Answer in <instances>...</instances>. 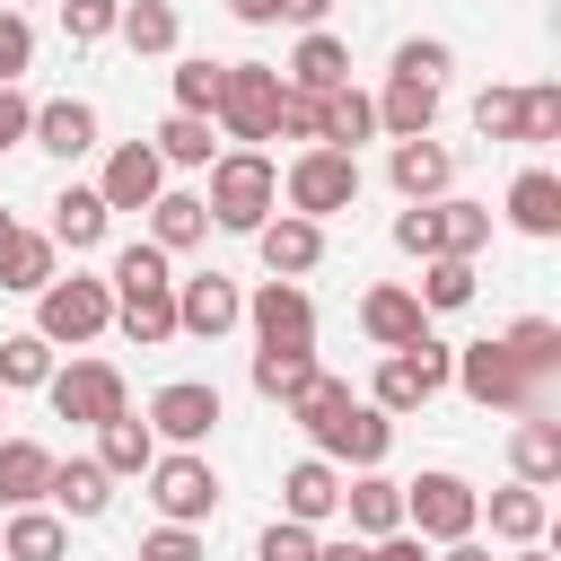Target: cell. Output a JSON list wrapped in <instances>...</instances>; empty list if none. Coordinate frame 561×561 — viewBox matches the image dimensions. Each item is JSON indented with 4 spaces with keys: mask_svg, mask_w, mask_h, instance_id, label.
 <instances>
[{
    "mask_svg": "<svg viewBox=\"0 0 561 561\" xmlns=\"http://www.w3.org/2000/svg\"><path fill=\"white\" fill-rule=\"evenodd\" d=\"M298 430H307V456H324V465H386V447H394V421L368 403V394H351L342 377H307L289 403H280Z\"/></svg>",
    "mask_w": 561,
    "mask_h": 561,
    "instance_id": "obj_1",
    "label": "cell"
},
{
    "mask_svg": "<svg viewBox=\"0 0 561 561\" xmlns=\"http://www.w3.org/2000/svg\"><path fill=\"white\" fill-rule=\"evenodd\" d=\"M105 289H114V324L140 342V351H158V342H175V263L140 237V245H123L114 254V272H105Z\"/></svg>",
    "mask_w": 561,
    "mask_h": 561,
    "instance_id": "obj_2",
    "label": "cell"
},
{
    "mask_svg": "<svg viewBox=\"0 0 561 561\" xmlns=\"http://www.w3.org/2000/svg\"><path fill=\"white\" fill-rule=\"evenodd\" d=\"M202 210H210V228L254 237V228L280 210V167H272L263 149H219V158H210V184H202Z\"/></svg>",
    "mask_w": 561,
    "mask_h": 561,
    "instance_id": "obj_3",
    "label": "cell"
},
{
    "mask_svg": "<svg viewBox=\"0 0 561 561\" xmlns=\"http://www.w3.org/2000/svg\"><path fill=\"white\" fill-rule=\"evenodd\" d=\"M280 96H289V79H280L272 61H228L210 123H219L237 149H263V140H280Z\"/></svg>",
    "mask_w": 561,
    "mask_h": 561,
    "instance_id": "obj_4",
    "label": "cell"
},
{
    "mask_svg": "<svg viewBox=\"0 0 561 561\" xmlns=\"http://www.w3.org/2000/svg\"><path fill=\"white\" fill-rule=\"evenodd\" d=\"M403 526H412L421 543H465V535H482V491H473L465 473L430 465V473L403 482Z\"/></svg>",
    "mask_w": 561,
    "mask_h": 561,
    "instance_id": "obj_5",
    "label": "cell"
},
{
    "mask_svg": "<svg viewBox=\"0 0 561 561\" xmlns=\"http://www.w3.org/2000/svg\"><path fill=\"white\" fill-rule=\"evenodd\" d=\"M280 202H289L298 219H316V228L342 219V210L359 202V158H351V149H324V140L298 149V158L280 167Z\"/></svg>",
    "mask_w": 561,
    "mask_h": 561,
    "instance_id": "obj_6",
    "label": "cell"
},
{
    "mask_svg": "<svg viewBox=\"0 0 561 561\" xmlns=\"http://www.w3.org/2000/svg\"><path fill=\"white\" fill-rule=\"evenodd\" d=\"M105 324H114V289H105L96 272H70V280L53 272V280L35 289V333H44L53 351H61V342H70V351H79V342H96Z\"/></svg>",
    "mask_w": 561,
    "mask_h": 561,
    "instance_id": "obj_7",
    "label": "cell"
},
{
    "mask_svg": "<svg viewBox=\"0 0 561 561\" xmlns=\"http://www.w3.org/2000/svg\"><path fill=\"white\" fill-rule=\"evenodd\" d=\"M447 368H456V351H447L438 333H421V342H403V351H386V359H377L368 403H377L386 421H403V412H421L430 394H447Z\"/></svg>",
    "mask_w": 561,
    "mask_h": 561,
    "instance_id": "obj_8",
    "label": "cell"
},
{
    "mask_svg": "<svg viewBox=\"0 0 561 561\" xmlns=\"http://www.w3.org/2000/svg\"><path fill=\"white\" fill-rule=\"evenodd\" d=\"M447 386H465L482 412H543V403H552V386H535V377L500 351V333H491V342H465L456 368H447Z\"/></svg>",
    "mask_w": 561,
    "mask_h": 561,
    "instance_id": "obj_9",
    "label": "cell"
},
{
    "mask_svg": "<svg viewBox=\"0 0 561 561\" xmlns=\"http://www.w3.org/2000/svg\"><path fill=\"white\" fill-rule=\"evenodd\" d=\"M44 403H53L61 421L105 430V421H123V412H131V386H123V368H114V359H70V368H53V377H44Z\"/></svg>",
    "mask_w": 561,
    "mask_h": 561,
    "instance_id": "obj_10",
    "label": "cell"
},
{
    "mask_svg": "<svg viewBox=\"0 0 561 561\" xmlns=\"http://www.w3.org/2000/svg\"><path fill=\"white\" fill-rule=\"evenodd\" d=\"M140 482H149V500H158L167 526H202V517L219 508V473H210L202 447H158V465H149Z\"/></svg>",
    "mask_w": 561,
    "mask_h": 561,
    "instance_id": "obj_11",
    "label": "cell"
},
{
    "mask_svg": "<svg viewBox=\"0 0 561 561\" xmlns=\"http://www.w3.org/2000/svg\"><path fill=\"white\" fill-rule=\"evenodd\" d=\"M245 324H254V351H307L316 342V298L298 280H263L245 298Z\"/></svg>",
    "mask_w": 561,
    "mask_h": 561,
    "instance_id": "obj_12",
    "label": "cell"
},
{
    "mask_svg": "<svg viewBox=\"0 0 561 561\" xmlns=\"http://www.w3.org/2000/svg\"><path fill=\"white\" fill-rule=\"evenodd\" d=\"M149 438H167V447H202L210 430H219V386H202V377H175V386H158L149 394Z\"/></svg>",
    "mask_w": 561,
    "mask_h": 561,
    "instance_id": "obj_13",
    "label": "cell"
},
{
    "mask_svg": "<svg viewBox=\"0 0 561 561\" xmlns=\"http://www.w3.org/2000/svg\"><path fill=\"white\" fill-rule=\"evenodd\" d=\"M237 324H245V289H237L228 272H193V280H175V333L219 342V333H237Z\"/></svg>",
    "mask_w": 561,
    "mask_h": 561,
    "instance_id": "obj_14",
    "label": "cell"
},
{
    "mask_svg": "<svg viewBox=\"0 0 561 561\" xmlns=\"http://www.w3.org/2000/svg\"><path fill=\"white\" fill-rule=\"evenodd\" d=\"M158 193H167V167H158L149 140H123V149L105 158V175H96V202H105V210H149Z\"/></svg>",
    "mask_w": 561,
    "mask_h": 561,
    "instance_id": "obj_15",
    "label": "cell"
},
{
    "mask_svg": "<svg viewBox=\"0 0 561 561\" xmlns=\"http://www.w3.org/2000/svg\"><path fill=\"white\" fill-rule=\"evenodd\" d=\"M254 254H263V272H272V280H298V272H316V263H324V228H316V219H298V210H272V219L254 228Z\"/></svg>",
    "mask_w": 561,
    "mask_h": 561,
    "instance_id": "obj_16",
    "label": "cell"
},
{
    "mask_svg": "<svg viewBox=\"0 0 561 561\" xmlns=\"http://www.w3.org/2000/svg\"><path fill=\"white\" fill-rule=\"evenodd\" d=\"M44 500H53V517L70 526H88V517H105L114 508V473L96 465V456H53V482H44Z\"/></svg>",
    "mask_w": 561,
    "mask_h": 561,
    "instance_id": "obj_17",
    "label": "cell"
},
{
    "mask_svg": "<svg viewBox=\"0 0 561 561\" xmlns=\"http://www.w3.org/2000/svg\"><path fill=\"white\" fill-rule=\"evenodd\" d=\"M359 333H368L377 351H403V342H421V333H430V307H421L403 280H377V289L359 298Z\"/></svg>",
    "mask_w": 561,
    "mask_h": 561,
    "instance_id": "obj_18",
    "label": "cell"
},
{
    "mask_svg": "<svg viewBox=\"0 0 561 561\" xmlns=\"http://www.w3.org/2000/svg\"><path fill=\"white\" fill-rule=\"evenodd\" d=\"M280 517H289V526H324V517H342V465L298 456V465L280 473Z\"/></svg>",
    "mask_w": 561,
    "mask_h": 561,
    "instance_id": "obj_19",
    "label": "cell"
},
{
    "mask_svg": "<svg viewBox=\"0 0 561 561\" xmlns=\"http://www.w3.org/2000/svg\"><path fill=\"white\" fill-rule=\"evenodd\" d=\"M280 79H289L298 96H333V88H351V44H342V35H324V26H307V35H298V53L280 61Z\"/></svg>",
    "mask_w": 561,
    "mask_h": 561,
    "instance_id": "obj_20",
    "label": "cell"
},
{
    "mask_svg": "<svg viewBox=\"0 0 561 561\" xmlns=\"http://www.w3.org/2000/svg\"><path fill=\"white\" fill-rule=\"evenodd\" d=\"M386 184H394L403 202H447V184H456V158H447V140H394V158H386Z\"/></svg>",
    "mask_w": 561,
    "mask_h": 561,
    "instance_id": "obj_21",
    "label": "cell"
},
{
    "mask_svg": "<svg viewBox=\"0 0 561 561\" xmlns=\"http://www.w3.org/2000/svg\"><path fill=\"white\" fill-rule=\"evenodd\" d=\"M26 140L70 167V158L96 149V105H88V96H53V105H35V131H26Z\"/></svg>",
    "mask_w": 561,
    "mask_h": 561,
    "instance_id": "obj_22",
    "label": "cell"
},
{
    "mask_svg": "<svg viewBox=\"0 0 561 561\" xmlns=\"http://www.w3.org/2000/svg\"><path fill=\"white\" fill-rule=\"evenodd\" d=\"M342 517H351V535H359V543L394 535V526H403V482H386L377 465H368V473H351V482H342Z\"/></svg>",
    "mask_w": 561,
    "mask_h": 561,
    "instance_id": "obj_23",
    "label": "cell"
},
{
    "mask_svg": "<svg viewBox=\"0 0 561 561\" xmlns=\"http://www.w3.org/2000/svg\"><path fill=\"white\" fill-rule=\"evenodd\" d=\"M368 105H377V131H386V140H430V123H438V88L394 79V70H386V88H377Z\"/></svg>",
    "mask_w": 561,
    "mask_h": 561,
    "instance_id": "obj_24",
    "label": "cell"
},
{
    "mask_svg": "<svg viewBox=\"0 0 561 561\" xmlns=\"http://www.w3.org/2000/svg\"><path fill=\"white\" fill-rule=\"evenodd\" d=\"M508 465H517V482H526V491H552V482H561V421L526 412V421L508 430Z\"/></svg>",
    "mask_w": 561,
    "mask_h": 561,
    "instance_id": "obj_25",
    "label": "cell"
},
{
    "mask_svg": "<svg viewBox=\"0 0 561 561\" xmlns=\"http://www.w3.org/2000/svg\"><path fill=\"white\" fill-rule=\"evenodd\" d=\"M482 517H491V543H543V526H552V500L543 491H526V482H508V491H491L482 500Z\"/></svg>",
    "mask_w": 561,
    "mask_h": 561,
    "instance_id": "obj_26",
    "label": "cell"
},
{
    "mask_svg": "<svg viewBox=\"0 0 561 561\" xmlns=\"http://www.w3.org/2000/svg\"><path fill=\"white\" fill-rule=\"evenodd\" d=\"M53 447L44 438H0V508H44Z\"/></svg>",
    "mask_w": 561,
    "mask_h": 561,
    "instance_id": "obj_27",
    "label": "cell"
},
{
    "mask_svg": "<svg viewBox=\"0 0 561 561\" xmlns=\"http://www.w3.org/2000/svg\"><path fill=\"white\" fill-rule=\"evenodd\" d=\"M508 228L517 237H561V175L552 167H526L508 184Z\"/></svg>",
    "mask_w": 561,
    "mask_h": 561,
    "instance_id": "obj_28",
    "label": "cell"
},
{
    "mask_svg": "<svg viewBox=\"0 0 561 561\" xmlns=\"http://www.w3.org/2000/svg\"><path fill=\"white\" fill-rule=\"evenodd\" d=\"M105 228H114V210L96 202V184H70L61 202H53V245H70V254H88V245H105Z\"/></svg>",
    "mask_w": 561,
    "mask_h": 561,
    "instance_id": "obj_29",
    "label": "cell"
},
{
    "mask_svg": "<svg viewBox=\"0 0 561 561\" xmlns=\"http://www.w3.org/2000/svg\"><path fill=\"white\" fill-rule=\"evenodd\" d=\"M202 237H210L202 193H158V202H149V245H158V254H193Z\"/></svg>",
    "mask_w": 561,
    "mask_h": 561,
    "instance_id": "obj_30",
    "label": "cell"
},
{
    "mask_svg": "<svg viewBox=\"0 0 561 561\" xmlns=\"http://www.w3.org/2000/svg\"><path fill=\"white\" fill-rule=\"evenodd\" d=\"M500 351H508L535 386H561V324H552V316H517V324L500 333Z\"/></svg>",
    "mask_w": 561,
    "mask_h": 561,
    "instance_id": "obj_31",
    "label": "cell"
},
{
    "mask_svg": "<svg viewBox=\"0 0 561 561\" xmlns=\"http://www.w3.org/2000/svg\"><path fill=\"white\" fill-rule=\"evenodd\" d=\"M70 552V526L53 517V508H9V526H0V561H61Z\"/></svg>",
    "mask_w": 561,
    "mask_h": 561,
    "instance_id": "obj_32",
    "label": "cell"
},
{
    "mask_svg": "<svg viewBox=\"0 0 561 561\" xmlns=\"http://www.w3.org/2000/svg\"><path fill=\"white\" fill-rule=\"evenodd\" d=\"M96 465H105L114 482H131V473H149V465H158V438H149V421H140V412H123V421H105V430H96Z\"/></svg>",
    "mask_w": 561,
    "mask_h": 561,
    "instance_id": "obj_33",
    "label": "cell"
},
{
    "mask_svg": "<svg viewBox=\"0 0 561 561\" xmlns=\"http://www.w3.org/2000/svg\"><path fill=\"white\" fill-rule=\"evenodd\" d=\"M53 272H61V245H53L44 228H18V237H9V254H0V289L35 298V289H44Z\"/></svg>",
    "mask_w": 561,
    "mask_h": 561,
    "instance_id": "obj_34",
    "label": "cell"
},
{
    "mask_svg": "<svg viewBox=\"0 0 561 561\" xmlns=\"http://www.w3.org/2000/svg\"><path fill=\"white\" fill-rule=\"evenodd\" d=\"M412 298H421L430 316L473 307V263H465V254H430V263H421V280H412Z\"/></svg>",
    "mask_w": 561,
    "mask_h": 561,
    "instance_id": "obj_35",
    "label": "cell"
},
{
    "mask_svg": "<svg viewBox=\"0 0 561 561\" xmlns=\"http://www.w3.org/2000/svg\"><path fill=\"white\" fill-rule=\"evenodd\" d=\"M114 35L131 44V53H175V0H123V18H114Z\"/></svg>",
    "mask_w": 561,
    "mask_h": 561,
    "instance_id": "obj_36",
    "label": "cell"
},
{
    "mask_svg": "<svg viewBox=\"0 0 561 561\" xmlns=\"http://www.w3.org/2000/svg\"><path fill=\"white\" fill-rule=\"evenodd\" d=\"M359 140H377L368 88H333V96H324V149H351V158H359Z\"/></svg>",
    "mask_w": 561,
    "mask_h": 561,
    "instance_id": "obj_37",
    "label": "cell"
},
{
    "mask_svg": "<svg viewBox=\"0 0 561 561\" xmlns=\"http://www.w3.org/2000/svg\"><path fill=\"white\" fill-rule=\"evenodd\" d=\"M61 359H53V342L26 324V333H0V394H18V386H44Z\"/></svg>",
    "mask_w": 561,
    "mask_h": 561,
    "instance_id": "obj_38",
    "label": "cell"
},
{
    "mask_svg": "<svg viewBox=\"0 0 561 561\" xmlns=\"http://www.w3.org/2000/svg\"><path fill=\"white\" fill-rule=\"evenodd\" d=\"M149 149H158V167H210V158H219L202 114H167V123L149 131Z\"/></svg>",
    "mask_w": 561,
    "mask_h": 561,
    "instance_id": "obj_39",
    "label": "cell"
},
{
    "mask_svg": "<svg viewBox=\"0 0 561 561\" xmlns=\"http://www.w3.org/2000/svg\"><path fill=\"white\" fill-rule=\"evenodd\" d=\"M482 245H491V202H456V193H447V202H438V254H465V263H473Z\"/></svg>",
    "mask_w": 561,
    "mask_h": 561,
    "instance_id": "obj_40",
    "label": "cell"
},
{
    "mask_svg": "<svg viewBox=\"0 0 561 561\" xmlns=\"http://www.w3.org/2000/svg\"><path fill=\"white\" fill-rule=\"evenodd\" d=\"M307 377H324V368H316V342H307V351H254V394H263V403H289Z\"/></svg>",
    "mask_w": 561,
    "mask_h": 561,
    "instance_id": "obj_41",
    "label": "cell"
},
{
    "mask_svg": "<svg viewBox=\"0 0 561 561\" xmlns=\"http://www.w3.org/2000/svg\"><path fill=\"white\" fill-rule=\"evenodd\" d=\"M219 70H228V61L184 53V61H175V114H202V123H210V114H219Z\"/></svg>",
    "mask_w": 561,
    "mask_h": 561,
    "instance_id": "obj_42",
    "label": "cell"
},
{
    "mask_svg": "<svg viewBox=\"0 0 561 561\" xmlns=\"http://www.w3.org/2000/svg\"><path fill=\"white\" fill-rule=\"evenodd\" d=\"M473 131L482 140H526V88H482L473 96Z\"/></svg>",
    "mask_w": 561,
    "mask_h": 561,
    "instance_id": "obj_43",
    "label": "cell"
},
{
    "mask_svg": "<svg viewBox=\"0 0 561 561\" xmlns=\"http://www.w3.org/2000/svg\"><path fill=\"white\" fill-rule=\"evenodd\" d=\"M447 70H456V53H447L438 35H403V44H394V79H421V88H447Z\"/></svg>",
    "mask_w": 561,
    "mask_h": 561,
    "instance_id": "obj_44",
    "label": "cell"
},
{
    "mask_svg": "<svg viewBox=\"0 0 561 561\" xmlns=\"http://www.w3.org/2000/svg\"><path fill=\"white\" fill-rule=\"evenodd\" d=\"M324 9H333V0H228L237 26H280V18H289V26H324Z\"/></svg>",
    "mask_w": 561,
    "mask_h": 561,
    "instance_id": "obj_45",
    "label": "cell"
},
{
    "mask_svg": "<svg viewBox=\"0 0 561 561\" xmlns=\"http://www.w3.org/2000/svg\"><path fill=\"white\" fill-rule=\"evenodd\" d=\"M394 245H403L412 263H430V254H438V202H403V210H394Z\"/></svg>",
    "mask_w": 561,
    "mask_h": 561,
    "instance_id": "obj_46",
    "label": "cell"
},
{
    "mask_svg": "<svg viewBox=\"0 0 561 561\" xmlns=\"http://www.w3.org/2000/svg\"><path fill=\"white\" fill-rule=\"evenodd\" d=\"M114 18H123V0H61V35L70 44H105Z\"/></svg>",
    "mask_w": 561,
    "mask_h": 561,
    "instance_id": "obj_47",
    "label": "cell"
},
{
    "mask_svg": "<svg viewBox=\"0 0 561 561\" xmlns=\"http://www.w3.org/2000/svg\"><path fill=\"white\" fill-rule=\"evenodd\" d=\"M316 526H289V517H272L263 535H254V561H316Z\"/></svg>",
    "mask_w": 561,
    "mask_h": 561,
    "instance_id": "obj_48",
    "label": "cell"
},
{
    "mask_svg": "<svg viewBox=\"0 0 561 561\" xmlns=\"http://www.w3.org/2000/svg\"><path fill=\"white\" fill-rule=\"evenodd\" d=\"M26 61H35V26H26L18 9H0V88H18Z\"/></svg>",
    "mask_w": 561,
    "mask_h": 561,
    "instance_id": "obj_49",
    "label": "cell"
},
{
    "mask_svg": "<svg viewBox=\"0 0 561 561\" xmlns=\"http://www.w3.org/2000/svg\"><path fill=\"white\" fill-rule=\"evenodd\" d=\"M543 140H561V88L552 79L526 88V149H543Z\"/></svg>",
    "mask_w": 561,
    "mask_h": 561,
    "instance_id": "obj_50",
    "label": "cell"
},
{
    "mask_svg": "<svg viewBox=\"0 0 561 561\" xmlns=\"http://www.w3.org/2000/svg\"><path fill=\"white\" fill-rule=\"evenodd\" d=\"M280 140H307V149H316V140H324V96H298V88H289V96H280Z\"/></svg>",
    "mask_w": 561,
    "mask_h": 561,
    "instance_id": "obj_51",
    "label": "cell"
},
{
    "mask_svg": "<svg viewBox=\"0 0 561 561\" xmlns=\"http://www.w3.org/2000/svg\"><path fill=\"white\" fill-rule=\"evenodd\" d=\"M131 561H210V552H202V535H193V526H158V535H140V552H131Z\"/></svg>",
    "mask_w": 561,
    "mask_h": 561,
    "instance_id": "obj_52",
    "label": "cell"
},
{
    "mask_svg": "<svg viewBox=\"0 0 561 561\" xmlns=\"http://www.w3.org/2000/svg\"><path fill=\"white\" fill-rule=\"evenodd\" d=\"M26 131H35V105H26L18 88H0V158H9V149H26Z\"/></svg>",
    "mask_w": 561,
    "mask_h": 561,
    "instance_id": "obj_53",
    "label": "cell"
},
{
    "mask_svg": "<svg viewBox=\"0 0 561 561\" xmlns=\"http://www.w3.org/2000/svg\"><path fill=\"white\" fill-rule=\"evenodd\" d=\"M368 561H430V543H421L412 526H394V535H377V543H368Z\"/></svg>",
    "mask_w": 561,
    "mask_h": 561,
    "instance_id": "obj_54",
    "label": "cell"
},
{
    "mask_svg": "<svg viewBox=\"0 0 561 561\" xmlns=\"http://www.w3.org/2000/svg\"><path fill=\"white\" fill-rule=\"evenodd\" d=\"M316 561H368V543L359 535H333V543H316Z\"/></svg>",
    "mask_w": 561,
    "mask_h": 561,
    "instance_id": "obj_55",
    "label": "cell"
},
{
    "mask_svg": "<svg viewBox=\"0 0 561 561\" xmlns=\"http://www.w3.org/2000/svg\"><path fill=\"white\" fill-rule=\"evenodd\" d=\"M438 561H491V543H482V535H465V543H438Z\"/></svg>",
    "mask_w": 561,
    "mask_h": 561,
    "instance_id": "obj_56",
    "label": "cell"
},
{
    "mask_svg": "<svg viewBox=\"0 0 561 561\" xmlns=\"http://www.w3.org/2000/svg\"><path fill=\"white\" fill-rule=\"evenodd\" d=\"M508 561H552V552H543V543H517V552H508Z\"/></svg>",
    "mask_w": 561,
    "mask_h": 561,
    "instance_id": "obj_57",
    "label": "cell"
},
{
    "mask_svg": "<svg viewBox=\"0 0 561 561\" xmlns=\"http://www.w3.org/2000/svg\"><path fill=\"white\" fill-rule=\"evenodd\" d=\"M9 237H18V219H9V210H0V254H9Z\"/></svg>",
    "mask_w": 561,
    "mask_h": 561,
    "instance_id": "obj_58",
    "label": "cell"
},
{
    "mask_svg": "<svg viewBox=\"0 0 561 561\" xmlns=\"http://www.w3.org/2000/svg\"><path fill=\"white\" fill-rule=\"evenodd\" d=\"M0 421H9V394H0Z\"/></svg>",
    "mask_w": 561,
    "mask_h": 561,
    "instance_id": "obj_59",
    "label": "cell"
},
{
    "mask_svg": "<svg viewBox=\"0 0 561 561\" xmlns=\"http://www.w3.org/2000/svg\"><path fill=\"white\" fill-rule=\"evenodd\" d=\"M0 9H18V0H0Z\"/></svg>",
    "mask_w": 561,
    "mask_h": 561,
    "instance_id": "obj_60",
    "label": "cell"
}]
</instances>
